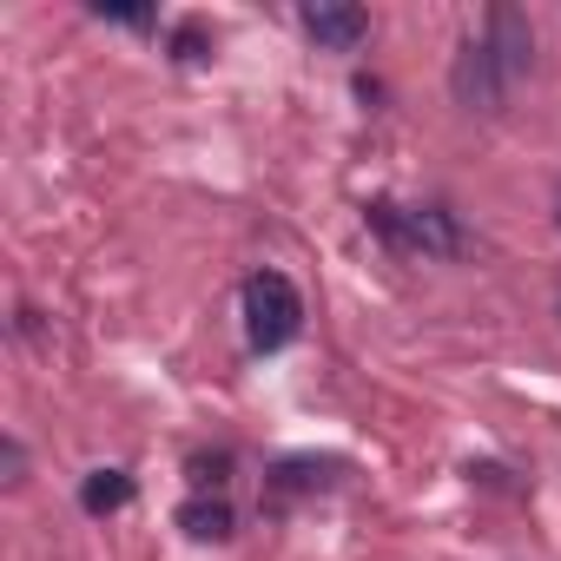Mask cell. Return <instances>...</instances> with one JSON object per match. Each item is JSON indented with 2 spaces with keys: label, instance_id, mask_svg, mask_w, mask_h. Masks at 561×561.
Listing matches in <instances>:
<instances>
[{
  "label": "cell",
  "instance_id": "6da1fadb",
  "mask_svg": "<svg viewBox=\"0 0 561 561\" xmlns=\"http://www.w3.org/2000/svg\"><path fill=\"white\" fill-rule=\"evenodd\" d=\"M305 331V298L285 271H251L244 277V337L251 351H285Z\"/></svg>",
  "mask_w": 561,
  "mask_h": 561
},
{
  "label": "cell",
  "instance_id": "7a4b0ae2",
  "mask_svg": "<svg viewBox=\"0 0 561 561\" xmlns=\"http://www.w3.org/2000/svg\"><path fill=\"white\" fill-rule=\"evenodd\" d=\"M370 231L390 244V251H416V257H462V231L443 205H390L377 198L370 205Z\"/></svg>",
  "mask_w": 561,
  "mask_h": 561
},
{
  "label": "cell",
  "instance_id": "3957f363",
  "mask_svg": "<svg viewBox=\"0 0 561 561\" xmlns=\"http://www.w3.org/2000/svg\"><path fill=\"white\" fill-rule=\"evenodd\" d=\"M449 87H456V100H462L469 113H495V106H502V93H508V73L489 60V47H482V41H469V47L456 54V67H449Z\"/></svg>",
  "mask_w": 561,
  "mask_h": 561
},
{
  "label": "cell",
  "instance_id": "277c9868",
  "mask_svg": "<svg viewBox=\"0 0 561 561\" xmlns=\"http://www.w3.org/2000/svg\"><path fill=\"white\" fill-rule=\"evenodd\" d=\"M482 47H489V60H495L508 80H522V73H528V60H535L528 14H522V8H508V0H495V8H489V34H482Z\"/></svg>",
  "mask_w": 561,
  "mask_h": 561
},
{
  "label": "cell",
  "instance_id": "5b68a950",
  "mask_svg": "<svg viewBox=\"0 0 561 561\" xmlns=\"http://www.w3.org/2000/svg\"><path fill=\"white\" fill-rule=\"evenodd\" d=\"M305 34L331 54H357L370 41V14L364 8H337V0H324V8H305Z\"/></svg>",
  "mask_w": 561,
  "mask_h": 561
},
{
  "label": "cell",
  "instance_id": "8992f818",
  "mask_svg": "<svg viewBox=\"0 0 561 561\" xmlns=\"http://www.w3.org/2000/svg\"><path fill=\"white\" fill-rule=\"evenodd\" d=\"M179 528H185L192 541H231L238 515H231V502H225V495H192V502L179 508Z\"/></svg>",
  "mask_w": 561,
  "mask_h": 561
},
{
  "label": "cell",
  "instance_id": "52a82bcc",
  "mask_svg": "<svg viewBox=\"0 0 561 561\" xmlns=\"http://www.w3.org/2000/svg\"><path fill=\"white\" fill-rule=\"evenodd\" d=\"M133 502V476L126 469H93L87 482H80V508L87 515H113V508H126Z\"/></svg>",
  "mask_w": 561,
  "mask_h": 561
},
{
  "label": "cell",
  "instance_id": "ba28073f",
  "mask_svg": "<svg viewBox=\"0 0 561 561\" xmlns=\"http://www.w3.org/2000/svg\"><path fill=\"white\" fill-rule=\"evenodd\" d=\"M192 482H198V489H218V482H225V456H198V462H192Z\"/></svg>",
  "mask_w": 561,
  "mask_h": 561
},
{
  "label": "cell",
  "instance_id": "9c48e42d",
  "mask_svg": "<svg viewBox=\"0 0 561 561\" xmlns=\"http://www.w3.org/2000/svg\"><path fill=\"white\" fill-rule=\"evenodd\" d=\"M172 47H179V60H205V34H198V27H179Z\"/></svg>",
  "mask_w": 561,
  "mask_h": 561
},
{
  "label": "cell",
  "instance_id": "30bf717a",
  "mask_svg": "<svg viewBox=\"0 0 561 561\" xmlns=\"http://www.w3.org/2000/svg\"><path fill=\"white\" fill-rule=\"evenodd\" d=\"M93 14H100V21H119V27H146V21H152L146 8H93Z\"/></svg>",
  "mask_w": 561,
  "mask_h": 561
},
{
  "label": "cell",
  "instance_id": "8fae6325",
  "mask_svg": "<svg viewBox=\"0 0 561 561\" xmlns=\"http://www.w3.org/2000/svg\"><path fill=\"white\" fill-rule=\"evenodd\" d=\"M0 456H8V482H21V476H27V449H21L14 436H8V443H0Z\"/></svg>",
  "mask_w": 561,
  "mask_h": 561
},
{
  "label": "cell",
  "instance_id": "7c38bea8",
  "mask_svg": "<svg viewBox=\"0 0 561 561\" xmlns=\"http://www.w3.org/2000/svg\"><path fill=\"white\" fill-rule=\"evenodd\" d=\"M554 225H561V211H554Z\"/></svg>",
  "mask_w": 561,
  "mask_h": 561
}]
</instances>
